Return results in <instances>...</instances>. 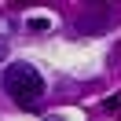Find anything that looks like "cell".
<instances>
[{"label": "cell", "instance_id": "1", "mask_svg": "<svg viewBox=\"0 0 121 121\" xmlns=\"http://www.w3.org/2000/svg\"><path fill=\"white\" fill-rule=\"evenodd\" d=\"M0 84H4V92H8L15 103H22V106H30L33 99L44 92V81H40V73L30 66V62H8Z\"/></svg>", "mask_w": 121, "mask_h": 121}, {"label": "cell", "instance_id": "4", "mask_svg": "<svg viewBox=\"0 0 121 121\" xmlns=\"http://www.w3.org/2000/svg\"><path fill=\"white\" fill-rule=\"evenodd\" d=\"M0 52H4V48H0Z\"/></svg>", "mask_w": 121, "mask_h": 121}, {"label": "cell", "instance_id": "3", "mask_svg": "<svg viewBox=\"0 0 121 121\" xmlns=\"http://www.w3.org/2000/svg\"><path fill=\"white\" fill-rule=\"evenodd\" d=\"M26 30H30V33H44V30H52V18H30V22H26Z\"/></svg>", "mask_w": 121, "mask_h": 121}, {"label": "cell", "instance_id": "2", "mask_svg": "<svg viewBox=\"0 0 121 121\" xmlns=\"http://www.w3.org/2000/svg\"><path fill=\"white\" fill-rule=\"evenodd\" d=\"M77 33H103L106 26H110V15L106 11H95V15H84V18H77Z\"/></svg>", "mask_w": 121, "mask_h": 121}]
</instances>
